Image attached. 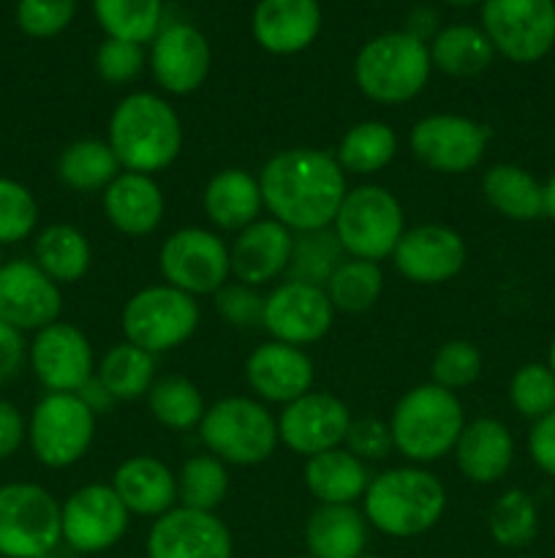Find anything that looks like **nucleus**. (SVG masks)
<instances>
[{
  "instance_id": "56",
  "label": "nucleus",
  "mask_w": 555,
  "mask_h": 558,
  "mask_svg": "<svg viewBox=\"0 0 555 558\" xmlns=\"http://www.w3.org/2000/svg\"><path fill=\"white\" fill-rule=\"evenodd\" d=\"M547 365H550V371L555 374V338L550 341V349H547Z\"/></svg>"
},
{
  "instance_id": "6",
  "label": "nucleus",
  "mask_w": 555,
  "mask_h": 558,
  "mask_svg": "<svg viewBox=\"0 0 555 558\" xmlns=\"http://www.w3.org/2000/svg\"><path fill=\"white\" fill-rule=\"evenodd\" d=\"M199 439L226 466H261L281 445L278 414L254 396L218 398L201 417Z\"/></svg>"
},
{
  "instance_id": "18",
  "label": "nucleus",
  "mask_w": 555,
  "mask_h": 558,
  "mask_svg": "<svg viewBox=\"0 0 555 558\" xmlns=\"http://www.w3.org/2000/svg\"><path fill=\"white\" fill-rule=\"evenodd\" d=\"M468 262V245L457 229L446 223H417L403 232L392 265L417 287H441L455 281Z\"/></svg>"
},
{
  "instance_id": "50",
  "label": "nucleus",
  "mask_w": 555,
  "mask_h": 558,
  "mask_svg": "<svg viewBox=\"0 0 555 558\" xmlns=\"http://www.w3.org/2000/svg\"><path fill=\"white\" fill-rule=\"evenodd\" d=\"M528 456L539 472L555 480V409L539 417L528 430Z\"/></svg>"
},
{
  "instance_id": "27",
  "label": "nucleus",
  "mask_w": 555,
  "mask_h": 558,
  "mask_svg": "<svg viewBox=\"0 0 555 558\" xmlns=\"http://www.w3.org/2000/svg\"><path fill=\"white\" fill-rule=\"evenodd\" d=\"M452 456L468 483L495 485L515 463V436L498 417L468 420Z\"/></svg>"
},
{
  "instance_id": "17",
  "label": "nucleus",
  "mask_w": 555,
  "mask_h": 558,
  "mask_svg": "<svg viewBox=\"0 0 555 558\" xmlns=\"http://www.w3.org/2000/svg\"><path fill=\"white\" fill-rule=\"evenodd\" d=\"M354 414L343 398L326 390H310L278 412V436L288 452L313 458L343 447Z\"/></svg>"
},
{
  "instance_id": "39",
  "label": "nucleus",
  "mask_w": 555,
  "mask_h": 558,
  "mask_svg": "<svg viewBox=\"0 0 555 558\" xmlns=\"http://www.w3.org/2000/svg\"><path fill=\"white\" fill-rule=\"evenodd\" d=\"M92 14L107 38L145 47L163 27V0H92Z\"/></svg>"
},
{
  "instance_id": "37",
  "label": "nucleus",
  "mask_w": 555,
  "mask_h": 558,
  "mask_svg": "<svg viewBox=\"0 0 555 558\" xmlns=\"http://www.w3.org/2000/svg\"><path fill=\"white\" fill-rule=\"evenodd\" d=\"M147 412L158 425L169 430H194L199 428L201 417L207 412V401L201 396L199 385L188 376H158L147 392Z\"/></svg>"
},
{
  "instance_id": "21",
  "label": "nucleus",
  "mask_w": 555,
  "mask_h": 558,
  "mask_svg": "<svg viewBox=\"0 0 555 558\" xmlns=\"http://www.w3.org/2000/svg\"><path fill=\"white\" fill-rule=\"evenodd\" d=\"M63 314V292L33 259L0 265V319L20 332H38Z\"/></svg>"
},
{
  "instance_id": "38",
  "label": "nucleus",
  "mask_w": 555,
  "mask_h": 558,
  "mask_svg": "<svg viewBox=\"0 0 555 558\" xmlns=\"http://www.w3.org/2000/svg\"><path fill=\"white\" fill-rule=\"evenodd\" d=\"M386 287V278L381 265L365 259H346L341 262L332 278L326 281L324 292L330 298L335 314H368L370 308H375V303L381 300Z\"/></svg>"
},
{
  "instance_id": "47",
  "label": "nucleus",
  "mask_w": 555,
  "mask_h": 558,
  "mask_svg": "<svg viewBox=\"0 0 555 558\" xmlns=\"http://www.w3.org/2000/svg\"><path fill=\"white\" fill-rule=\"evenodd\" d=\"M79 0H20L16 25L30 38H54L74 22Z\"/></svg>"
},
{
  "instance_id": "9",
  "label": "nucleus",
  "mask_w": 555,
  "mask_h": 558,
  "mask_svg": "<svg viewBox=\"0 0 555 558\" xmlns=\"http://www.w3.org/2000/svg\"><path fill=\"white\" fill-rule=\"evenodd\" d=\"M98 414L76 392H47L27 420V445L47 469H71L96 441Z\"/></svg>"
},
{
  "instance_id": "5",
  "label": "nucleus",
  "mask_w": 555,
  "mask_h": 558,
  "mask_svg": "<svg viewBox=\"0 0 555 558\" xmlns=\"http://www.w3.org/2000/svg\"><path fill=\"white\" fill-rule=\"evenodd\" d=\"M433 63L424 38L411 31H390L373 36L354 58V85L373 104L400 107L428 87Z\"/></svg>"
},
{
  "instance_id": "34",
  "label": "nucleus",
  "mask_w": 555,
  "mask_h": 558,
  "mask_svg": "<svg viewBox=\"0 0 555 558\" xmlns=\"http://www.w3.org/2000/svg\"><path fill=\"white\" fill-rule=\"evenodd\" d=\"M397 150H400V140H397L395 129L384 120L370 118L354 123L341 136L335 147V158L346 174L373 178V174L384 172L395 161Z\"/></svg>"
},
{
  "instance_id": "43",
  "label": "nucleus",
  "mask_w": 555,
  "mask_h": 558,
  "mask_svg": "<svg viewBox=\"0 0 555 558\" xmlns=\"http://www.w3.org/2000/svg\"><path fill=\"white\" fill-rule=\"evenodd\" d=\"M482 368L484 360L477 343L466 341V338H452L435 349L433 360H430V381L449 392H460L477 385Z\"/></svg>"
},
{
  "instance_id": "61",
  "label": "nucleus",
  "mask_w": 555,
  "mask_h": 558,
  "mask_svg": "<svg viewBox=\"0 0 555 558\" xmlns=\"http://www.w3.org/2000/svg\"><path fill=\"white\" fill-rule=\"evenodd\" d=\"M0 265H3V262H0Z\"/></svg>"
},
{
  "instance_id": "44",
  "label": "nucleus",
  "mask_w": 555,
  "mask_h": 558,
  "mask_svg": "<svg viewBox=\"0 0 555 558\" xmlns=\"http://www.w3.org/2000/svg\"><path fill=\"white\" fill-rule=\"evenodd\" d=\"M509 403L520 417L536 423L555 409V374L547 363H526L511 374Z\"/></svg>"
},
{
  "instance_id": "32",
  "label": "nucleus",
  "mask_w": 555,
  "mask_h": 558,
  "mask_svg": "<svg viewBox=\"0 0 555 558\" xmlns=\"http://www.w3.org/2000/svg\"><path fill=\"white\" fill-rule=\"evenodd\" d=\"M33 262L58 287L76 283L90 272L92 245L74 223H49L33 240Z\"/></svg>"
},
{
  "instance_id": "12",
  "label": "nucleus",
  "mask_w": 555,
  "mask_h": 558,
  "mask_svg": "<svg viewBox=\"0 0 555 558\" xmlns=\"http://www.w3.org/2000/svg\"><path fill=\"white\" fill-rule=\"evenodd\" d=\"M493 131L490 125L455 112H433L419 118L408 134L411 156L439 174H468L482 163Z\"/></svg>"
},
{
  "instance_id": "28",
  "label": "nucleus",
  "mask_w": 555,
  "mask_h": 558,
  "mask_svg": "<svg viewBox=\"0 0 555 558\" xmlns=\"http://www.w3.org/2000/svg\"><path fill=\"white\" fill-rule=\"evenodd\" d=\"M201 210L218 234L243 232L264 213L259 178L243 167L221 169L207 180L201 191Z\"/></svg>"
},
{
  "instance_id": "11",
  "label": "nucleus",
  "mask_w": 555,
  "mask_h": 558,
  "mask_svg": "<svg viewBox=\"0 0 555 558\" xmlns=\"http://www.w3.org/2000/svg\"><path fill=\"white\" fill-rule=\"evenodd\" d=\"M158 272L163 283L190 298H212L218 289L232 281L229 243L215 229H174L158 248Z\"/></svg>"
},
{
  "instance_id": "29",
  "label": "nucleus",
  "mask_w": 555,
  "mask_h": 558,
  "mask_svg": "<svg viewBox=\"0 0 555 558\" xmlns=\"http://www.w3.org/2000/svg\"><path fill=\"white\" fill-rule=\"evenodd\" d=\"M370 523L357 505H319L305 521V554L359 558L368 554Z\"/></svg>"
},
{
  "instance_id": "59",
  "label": "nucleus",
  "mask_w": 555,
  "mask_h": 558,
  "mask_svg": "<svg viewBox=\"0 0 555 558\" xmlns=\"http://www.w3.org/2000/svg\"><path fill=\"white\" fill-rule=\"evenodd\" d=\"M41 558H60L58 554H47V556H41Z\"/></svg>"
},
{
  "instance_id": "58",
  "label": "nucleus",
  "mask_w": 555,
  "mask_h": 558,
  "mask_svg": "<svg viewBox=\"0 0 555 558\" xmlns=\"http://www.w3.org/2000/svg\"><path fill=\"white\" fill-rule=\"evenodd\" d=\"M294 558H316V556H310V554H299V556H294Z\"/></svg>"
},
{
  "instance_id": "54",
  "label": "nucleus",
  "mask_w": 555,
  "mask_h": 558,
  "mask_svg": "<svg viewBox=\"0 0 555 558\" xmlns=\"http://www.w3.org/2000/svg\"><path fill=\"white\" fill-rule=\"evenodd\" d=\"M544 218L555 223V172L544 183Z\"/></svg>"
},
{
  "instance_id": "23",
  "label": "nucleus",
  "mask_w": 555,
  "mask_h": 558,
  "mask_svg": "<svg viewBox=\"0 0 555 558\" xmlns=\"http://www.w3.org/2000/svg\"><path fill=\"white\" fill-rule=\"evenodd\" d=\"M294 232L278 223L275 218L261 216L243 232L234 234L229 243L232 256V281L245 287H270V283L286 278L288 259H292Z\"/></svg>"
},
{
  "instance_id": "20",
  "label": "nucleus",
  "mask_w": 555,
  "mask_h": 558,
  "mask_svg": "<svg viewBox=\"0 0 555 558\" xmlns=\"http://www.w3.org/2000/svg\"><path fill=\"white\" fill-rule=\"evenodd\" d=\"M147 558H232L234 539L218 512L174 507L147 532Z\"/></svg>"
},
{
  "instance_id": "13",
  "label": "nucleus",
  "mask_w": 555,
  "mask_h": 558,
  "mask_svg": "<svg viewBox=\"0 0 555 558\" xmlns=\"http://www.w3.org/2000/svg\"><path fill=\"white\" fill-rule=\"evenodd\" d=\"M482 31L509 63H539L555 47V0H484Z\"/></svg>"
},
{
  "instance_id": "1",
  "label": "nucleus",
  "mask_w": 555,
  "mask_h": 558,
  "mask_svg": "<svg viewBox=\"0 0 555 558\" xmlns=\"http://www.w3.org/2000/svg\"><path fill=\"white\" fill-rule=\"evenodd\" d=\"M264 210L297 232L330 229L348 191V174L335 153L319 147H283L256 172Z\"/></svg>"
},
{
  "instance_id": "60",
  "label": "nucleus",
  "mask_w": 555,
  "mask_h": 558,
  "mask_svg": "<svg viewBox=\"0 0 555 558\" xmlns=\"http://www.w3.org/2000/svg\"><path fill=\"white\" fill-rule=\"evenodd\" d=\"M515 558H536V556H515Z\"/></svg>"
},
{
  "instance_id": "48",
  "label": "nucleus",
  "mask_w": 555,
  "mask_h": 558,
  "mask_svg": "<svg viewBox=\"0 0 555 558\" xmlns=\"http://www.w3.org/2000/svg\"><path fill=\"white\" fill-rule=\"evenodd\" d=\"M218 316L226 322L229 327L237 330H250V327L261 325V314H264V294L254 287H245L239 281H229L226 287L218 289L212 294Z\"/></svg>"
},
{
  "instance_id": "33",
  "label": "nucleus",
  "mask_w": 555,
  "mask_h": 558,
  "mask_svg": "<svg viewBox=\"0 0 555 558\" xmlns=\"http://www.w3.org/2000/svg\"><path fill=\"white\" fill-rule=\"evenodd\" d=\"M430 63L435 71L455 80H471L484 74L493 65L495 49L482 27L477 25H446L433 36Z\"/></svg>"
},
{
  "instance_id": "4",
  "label": "nucleus",
  "mask_w": 555,
  "mask_h": 558,
  "mask_svg": "<svg viewBox=\"0 0 555 558\" xmlns=\"http://www.w3.org/2000/svg\"><path fill=\"white\" fill-rule=\"evenodd\" d=\"M466 412L457 392L424 381L403 392L390 414V434L397 456L414 466H430L452 456L462 428Z\"/></svg>"
},
{
  "instance_id": "22",
  "label": "nucleus",
  "mask_w": 555,
  "mask_h": 558,
  "mask_svg": "<svg viewBox=\"0 0 555 558\" xmlns=\"http://www.w3.org/2000/svg\"><path fill=\"white\" fill-rule=\"evenodd\" d=\"M316 368L313 360L305 349L281 341H264L245 360V385L261 403H286L297 401L299 396L313 390Z\"/></svg>"
},
{
  "instance_id": "41",
  "label": "nucleus",
  "mask_w": 555,
  "mask_h": 558,
  "mask_svg": "<svg viewBox=\"0 0 555 558\" xmlns=\"http://www.w3.org/2000/svg\"><path fill=\"white\" fill-rule=\"evenodd\" d=\"M229 488H232L229 466L221 458L210 456V452L190 456L188 461H183L177 472L180 507L215 512L226 501Z\"/></svg>"
},
{
  "instance_id": "42",
  "label": "nucleus",
  "mask_w": 555,
  "mask_h": 558,
  "mask_svg": "<svg viewBox=\"0 0 555 558\" xmlns=\"http://www.w3.org/2000/svg\"><path fill=\"white\" fill-rule=\"evenodd\" d=\"M346 259V251L337 243L332 229H313V232H297L292 245L286 278L313 287H326L332 272Z\"/></svg>"
},
{
  "instance_id": "15",
  "label": "nucleus",
  "mask_w": 555,
  "mask_h": 558,
  "mask_svg": "<svg viewBox=\"0 0 555 558\" xmlns=\"http://www.w3.org/2000/svg\"><path fill=\"white\" fill-rule=\"evenodd\" d=\"M335 316L324 287L283 278L264 294L261 327L272 341L305 349L330 336Z\"/></svg>"
},
{
  "instance_id": "25",
  "label": "nucleus",
  "mask_w": 555,
  "mask_h": 558,
  "mask_svg": "<svg viewBox=\"0 0 555 558\" xmlns=\"http://www.w3.org/2000/svg\"><path fill=\"white\" fill-rule=\"evenodd\" d=\"M103 216L125 238L158 232L166 216V196L152 174L120 172L101 194Z\"/></svg>"
},
{
  "instance_id": "55",
  "label": "nucleus",
  "mask_w": 555,
  "mask_h": 558,
  "mask_svg": "<svg viewBox=\"0 0 555 558\" xmlns=\"http://www.w3.org/2000/svg\"><path fill=\"white\" fill-rule=\"evenodd\" d=\"M441 3H446V5H460V9H466V5L484 3V0H441Z\"/></svg>"
},
{
  "instance_id": "2",
  "label": "nucleus",
  "mask_w": 555,
  "mask_h": 558,
  "mask_svg": "<svg viewBox=\"0 0 555 558\" xmlns=\"http://www.w3.org/2000/svg\"><path fill=\"white\" fill-rule=\"evenodd\" d=\"M107 142L125 172L156 178L183 153V120L161 93L134 90L114 104L109 114Z\"/></svg>"
},
{
  "instance_id": "16",
  "label": "nucleus",
  "mask_w": 555,
  "mask_h": 558,
  "mask_svg": "<svg viewBox=\"0 0 555 558\" xmlns=\"http://www.w3.org/2000/svg\"><path fill=\"white\" fill-rule=\"evenodd\" d=\"M27 363L47 392H79L96 376V352L82 327L58 319L33 332Z\"/></svg>"
},
{
  "instance_id": "49",
  "label": "nucleus",
  "mask_w": 555,
  "mask_h": 558,
  "mask_svg": "<svg viewBox=\"0 0 555 558\" xmlns=\"http://www.w3.org/2000/svg\"><path fill=\"white\" fill-rule=\"evenodd\" d=\"M351 456H357L359 461L379 463L384 458H390V452H395V445H392L390 423L379 417H354L351 425H348L346 441H343Z\"/></svg>"
},
{
  "instance_id": "26",
  "label": "nucleus",
  "mask_w": 555,
  "mask_h": 558,
  "mask_svg": "<svg viewBox=\"0 0 555 558\" xmlns=\"http://www.w3.org/2000/svg\"><path fill=\"white\" fill-rule=\"evenodd\" d=\"M114 494L131 512V518H161L180 505L177 501V472L166 461L147 452L125 458L112 474Z\"/></svg>"
},
{
  "instance_id": "14",
  "label": "nucleus",
  "mask_w": 555,
  "mask_h": 558,
  "mask_svg": "<svg viewBox=\"0 0 555 558\" xmlns=\"http://www.w3.org/2000/svg\"><path fill=\"white\" fill-rule=\"evenodd\" d=\"M131 512L112 485L87 483L60 505L63 543L74 554L96 556L112 550L128 534Z\"/></svg>"
},
{
  "instance_id": "30",
  "label": "nucleus",
  "mask_w": 555,
  "mask_h": 558,
  "mask_svg": "<svg viewBox=\"0 0 555 558\" xmlns=\"http://www.w3.org/2000/svg\"><path fill=\"white\" fill-rule=\"evenodd\" d=\"M370 477L373 474L368 463L351 456L346 447L305 458V488L319 505H357L368 490Z\"/></svg>"
},
{
  "instance_id": "46",
  "label": "nucleus",
  "mask_w": 555,
  "mask_h": 558,
  "mask_svg": "<svg viewBox=\"0 0 555 558\" xmlns=\"http://www.w3.org/2000/svg\"><path fill=\"white\" fill-rule=\"evenodd\" d=\"M96 74L101 76L107 85L123 87L131 85L134 80H139L141 71L147 65V54L141 44L120 41V38H103L96 49Z\"/></svg>"
},
{
  "instance_id": "31",
  "label": "nucleus",
  "mask_w": 555,
  "mask_h": 558,
  "mask_svg": "<svg viewBox=\"0 0 555 558\" xmlns=\"http://www.w3.org/2000/svg\"><path fill=\"white\" fill-rule=\"evenodd\" d=\"M482 196L498 216L517 223L544 218V183H539L526 167L501 161L482 174Z\"/></svg>"
},
{
  "instance_id": "40",
  "label": "nucleus",
  "mask_w": 555,
  "mask_h": 558,
  "mask_svg": "<svg viewBox=\"0 0 555 558\" xmlns=\"http://www.w3.org/2000/svg\"><path fill=\"white\" fill-rule=\"evenodd\" d=\"M488 532L498 548L522 550L539 534V507L528 490L509 488L490 505Z\"/></svg>"
},
{
  "instance_id": "19",
  "label": "nucleus",
  "mask_w": 555,
  "mask_h": 558,
  "mask_svg": "<svg viewBox=\"0 0 555 558\" xmlns=\"http://www.w3.org/2000/svg\"><path fill=\"white\" fill-rule=\"evenodd\" d=\"M147 65L166 96H190L212 71L210 41L188 22H169L150 41Z\"/></svg>"
},
{
  "instance_id": "45",
  "label": "nucleus",
  "mask_w": 555,
  "mask_h": 558,
  "mask_svg": "<svg viewBox=\"0 0 555 558\" xmlns=\"http://www.w3.org/2000/svg\"><path fill=\"white\" fill-rule=\"evenodd\" d=\"M38 227V202L20 180L0 178V245L30 238Z\"/></svg>"
},
{
  "instance_id": "52",
  "label": "nucleus",
  "mask_w": 555,
  "mask_h": 558,
  "mask_svg": "<svg viewBox=\"0 0 555 558\" xmlns=\"http://www.w3.org/2000/svg\"><path fill=\"white\" fill-rule=\"evenodd\" d=\"M27 441V420L22 417L20 407L0 398V461H9L20 452Z\"/></svg>"
},
{
  "instance_id": "53",
  "label": "nucleus",
  "mask_w": 555,
  "mask_h": 558,
  "mask_svg": "<svg viewBox=\"0 0 555 558\" xmlns=\"http://www.w3.org/2000/svg\"><path fill=\"white\" fill-rule=\"evenodd\" d=\"M76 396H79L82 401H85L87 407H90L96 414H107V412H112V409H114V398L109 396L107 390H103V385L96 379V376H92V379L87 381V385L82 387Z\"/></svg>"
},
{
  "instance_id": "57",
  "label": "nucleus",
  "mask_w": 555,
  "mask_h": 558,
  "mask_svg": "<svg viewBox=\"0 0 555 558\" xmlns=\"http://www.w3.org/2000/svg\"><path fill=\"white\" fill-rule=\"evenodd\" d=\"M359 558H384V556H375V554H362Z\"/></svg>"
},
{
  "instance_id": "35",
  "label": "nucleus",
  "mask_w": 555,
  "mask_h": 558,
  "mask_svg": "<svg viewBox=\"0 0 555 558\" xmlns=\"http://www.w3.org/2000/svg\"><path fill=\"white\" fill-rule=\"evenodd\" d=\"M123 172L107 140L85 136L63 147L58 158V180L76 194H103L109 183Z\"/></svg>"
},
{
  "instance_id": "10",
  "label": "nucleus",
  "mask_w": 555,
  "mask_h": 558,
  "mask_svg": "<svg viewBox=\"0 0 555 558\" xmlns=\"http://www.w3.org/2000/svg\"><path fill=\"white\" fill-rule=\"evenodd\" d=\"M60 543V501L44 485H0V558H41Z\"/></svg>"
},
{
  "instance_id": "8",
  "label": "nucleus",
  "mask_w": 555,
  "mask_h": 558,
  "mask_svg": "<svg viewBox=\"0 0 555 558\" xmlns=\"http://www.w3.org/2000/svg\"><path fill=\"white\" fill-rule=\"evenodd\" d=\"M201 325L199 300L169 283H150L131 294L120 314L125 341L152 357L188 343Z\"/></svg>"
},
{
  "instance_id": "3",
  "label": "nucleus",
  "mask_w": 555,
  "mask_h": 558,
  "mask_svg": "<svg viewBox=\"0 0 555 558\" xmlns=\"http://www.w3.org/2000/svg\"><path fill=\"white\" fill-rule=\"evenodd\" d=\"M370 529L390 539H414L439 526L446 512V488L428 466H390L370 477L362 496Z\"/></svg>"
},
{
  "instance_id": "7",
  "label": "nucleus",
  "mask_w": 555,
  "mask_h": 558,
  "mask_svg": "<svg viewBox=\"0 0 555 558\" xmlns=\"http://www.w3.org/2000/svg\"><path fill=\"white\" fill-rule=\"evenodd\" d=\"M330 229L346 256L381 265L384 259H392L408 229L406 210L386 185L359 183L346 191Z\"/></svg>"
},
{
  "instance_id": "51",
  "label": "nucleus",
  "mask_w": 555,
  "mask_h": 558,
  "mask_svg": "<svg viewBox=\"0 0 555 558\" xmlns=\"http://www.w3.org/2000/svg\"><path fill=\"white\" fill-rule=\"evenodd\" d=\"M27 360V343L25 332L11 327L9 322L0 319V385L20 376L22 365Z\"/></svg>"
},
{
  "instance_id": "24",
  "label": "nucleus",
  "mask_w": 555,
  "mask_h": 558,
  "mask_svg": "<svg viewBox=\"0 0 555 558\" xmlns=\"http://www.w3.org/2000/svg\"><path fill=\"white\" fill-rule=\"evenodd\" d=\"M319 0H259L250 16V33L264 52L288 58L299 54L321 33Z\"/></svg>"
},
{
  "instance_id": "36",
  "label": "nucleus",
  "mask_w": 555,
  "mask_h": 558,
  "mask_svg": "<svg viewBox=\"0 0 555 558\" xmlns=\"http://www.w3.org/2000/svg\"><path fill=\"white\" fill-rule=\"evenodd\" d=\"M96 379L114 398V403L139 401V398H147L152 381L158 379L156 357L128 341L112 343L98 360Z\"/></svg>"
}]
</instances>
